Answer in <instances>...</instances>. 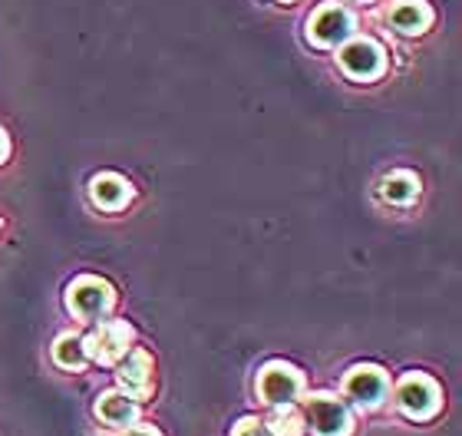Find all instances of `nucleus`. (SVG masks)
<instances>
[{"mask_svg":"<svg viewBox=\"0 0 462 436\" xmlns=\"http://www.w3.org/2000/svg\"><path fill=\"white\" fill-rule=\"evenodd\" d=\"M380 192L390 205H413L420 199V179L413 172H390L380 182Z\"/></svg>","mask_w":462,"mask_h":436,"instance_id":"nucleus-13","label":"nucleus"},{"mask_svg":"<svg viewBox=\"0 0 462 436\" xmlns=\"http://www.w3.org/2000/svg\"><path fill=\"white\" fill-rule=\"evenodd\" d=\"M308 420L318 436H350V413L337 397L330 394H314L308 397Z\"/></svg>","mask_w":462,"mask_h":436,"instance_id":"nucleus-8","label":"nucleus"},{"mask_svg":"<svg viewBox=\"0 0 462 436\" xmlns=\"http://www.w3.org/2000/svg\"><path fill=\"white\" fill-rule=\"evenodd\" d=\"M53 360H57V367L63 370H79L87 364V348H83V338L77 334H60L57 344H53Z\"/></svg>","mask_w":462,"mask_h":436,"instance_id":"nucleus-14","label":"nucleus"},{"mask_svg":"<svg viewBox=\"0 0 462 436\" xmlns=\"http://www.w3.org/2000/svg\"><path fill=\"white\" fill-rule=\"evenodd\" d=\"M304 390V377H300L298 367L291 364H268L261 367L258 374V397L268 404V407H284V404H294Z\"/></svg>","mask_w":462,"mask_h":436,"instance_id":"nucleus-6","label":"nucleus"},{"mask_svg":"<svg viewBox=\"0 0 462 436\" xmlns=\"http://www.w3.org/2000/svg\"><path fill=\"white\" fill-rule=\"evenodd\" d=\"M344 394L354 400L356 407L374 410L390 394V377H386V370L374 367V364H360L344 377Z\"/></svg>","mask_w":462,"mask_h":436,"instance_id":"nucleus-7","label":"nucleus"},{"mask_svg":"<svg viewBox=\"0 0 462 436\" xmlns=\"http://www.w3.org/2000/svg\"><path fill=\"white\" fill-rule=\"evenodd\" d=\"M356 37V20L344 4H324L308 20V40L314 47H340Z\"/></svg>","mask_w":462,"mask_h":436,"instance_id":"nucleus-2","label":"nucleus"},{"mask_svg":"<svg viewBox=\"0 0 462 436\" xmlns=\"http://www.w3.org/2000/svg\"><path fill=\"white\" fill-rule=\"evenodd\" d=\"M264 427L271 436H304V417L294 410V404H284V407H274Z\"/></svg>","mask_w":462,"mask_h":436,"instance_id":"nucleus-15","label":"nucleus"},{"mask_svg":"<svg viewBox=\"0 0 462 436\" xmlns=\"http://www.w3.org/2000/svg\"><path fill=\"white\" fill-rule=\"evenodd\" d=\"M396 404L410 420H430L439 413V404H443V394H439V384L426 374H406L396 387Z\"/></svg>","mask_w":462,"mask_h":436,"instance_id":"nucleus-3","label":"nucleus"},{"mask_svg":"<svg viewBox=\"0 0 462 436\" xmlns=\"http://www.w3.org/2000/svg\"><path fill=\"white\" fill-rule=\"evenodd\" d=\"M337 63L350 79H376L386 70V53L383 47L370 37H350L340 43Z\"/></svg>","mask_w":462,"mask_h":436,"instance_id":"nucleus-4","label":"nucleus"},{"mask_svg":"<svg viewBox=\"0 0 462 436\" xmlns=\"http://www.w3.org/2000/svg\"><path fill=\"white\" fill-rule=\"evenodd\" d=\"M116 380H119V390L125 397H133L135 404L145 400L152 394V357L139 348L129 350L125 360L119 364V370H116Z\"/></svg>","mask_w":462,"mask_h":436,"instance_id":"nucleus-9","label":"nucleus"},{"mask_svg":"<svg viewBox=\"0 0 462 436\" xmlns=\"http://www.w3.org/2000/svg\"><path fill=\"white\" fill-rule=\"evenodd\" d=\"M7 155H10V139H7V133L0 129V162H4Z\"/></svg>","mask_w":462,"mask_h":436,"instance_id":"nucleus-18","label":"nucleus"},{"mask_svg":"<svg viewBox=\"0 0 462 436\" xmlns=\"http://www.w3.org/2000/svg\"><path fill=\"white\" fill-rule=\"evenodd\" d=\"M97 413L103 423L109 427H133L135 417H139V404L133 397H125L123 390H109L97 400Z\"/></svg>","mask_w":462,"mask_h":436,"instance_id":"nucleus-12","label":"nucleus"},{"mask_svg":"<svg viewBox=\"0 0 462 436\" xmlns=\"http://www.w3.org/2000/svg\"><path fill=\"white\" fill-rule=\"evenodd\" d=\"M281 4H294V0H281Z\"/></svg>","mask_w":462,"mask_h":436,"instance_id":"nucleus-20","label":"nucleus"},{"mask_svg":"<svg viewBox=\"0 0 462 436\" xmlns=\"http://www.w3.org/2000/svg\"><path fill=\"white\" fill-rule=\"evenodd\" d=\"M386 23L400 37H423L433 27V7L426 0H393L386 7Z\"/></svg>","mask_w":462,"mask_h":436,"instance_id":"nucleus-10","label":"nucleus"},{"mask_svg":"<svg viewBox=\"0 0 462 436\" xmlns=\"http://www.w3.org/2000/svg\"><path fill=\"white\" fill-rule=\"evenodd\" d=\"M116 304V291L103 278H77L67 288V308L79 320H103Z\"/></svg>","mask_w":462,"mask_h":436,"instance_id":"nucleus-1","label":"nucleus"},{"mask_svg":"<svg viewBox=\"0 0 462 436\" xmlns=\"http://www.w3.org/2000/svg\"><path fill=\"white\" fill-rule=\"evenodd\" d=\"M129 344H133V328L125 320H99L93 334L83 340L87 348V357H93L97 364H116L129 354Z\"/></svg>","mask_w":462,"mask_h":436,"instance_id":"nucleus-5","label":"nucleus"},{"mask_svg":"<svg viewBox=\"0 0 462 436\" xmlns=\"http://www.w3.org/2000/svg\"><path fill=\"white\" fill-rule=\"evenodd\" d=\"M231 436H271L268 433V427L261 423V420H254V417H245L238 423V427L231 430Z\"/></svg>","mask_w":462,"mask_h":436,"instance_id":"nucleus-16","label":"nucleus"},{"mask_svg":"<svg viewBox=\"0 0 462 436\" xmlns=\"http://www.w3.org/2000/svg\"><path fill=\"white\" fill-rule=\"evenodd\" d=\"M346 4H374V0H346Z\"/></svg>","mask_w":462,"mask_h":436,"instance_id":"nucleus-19","label":"nucleus"},{"mask_svg":"<svg viewBox=\"0 0 462 436\" xmlns=\"http://www.w3.org/2000/svg\"><path fill=\"white\" fill-rule=\"evenodd\" d=\"M123 436H162L155 427H149V423H143V427H125Z\"/></svg>","mask_w":462,"mask_h":436,"instance_id":"nucleus-17","label":"nucleus"},{"mask_svg":"<svg viewBox=\"0 0 462 436\" xmlns=\"http://www.w3.org/2000/svg\"><path fill=\"white\" fill-rule=\"evenodd\" d=\"M89 199H93L99 209H106V212H119V209H125L129 199H133V185L125 182L123 175L103 172L89 182Z\"/></svg>","mask_w":462,"mask_h":436,"instance_id":"nucleus-11","label":"nucleus"}]
</instances>
